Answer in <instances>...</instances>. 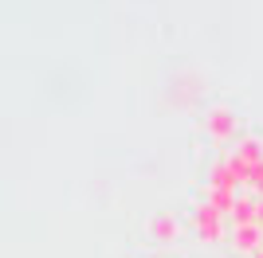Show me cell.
Wrapping results in <instances>:
<instances>
[{"mask_svg": "<svg viewBox=\"0 0 263 258\" xmlns=\"http://www.w3.org/2000/svg\"><path fill=\"white\" fill-rule=\"evenodd\" d=\"M224 219H228V215H220L209 200H200V204L193 207V231L200 235V243H220V239H224Z\"/></svg>", "mask_w": 263, "mask_h": 258, "instance_id": "cell-1", "label": "cell"}, {"mask_svg": "<svg viewBox=\"0 0 263 258\" xmlns=\"http://www.w3.org/2000/svg\"><path fill=\"white\" fill-rule=\"evenodd\" d=\"M204 129H209V137L216 141V145H224V141H232V133H236V114H232L228 106H212L209 114H204Z\"/></svg>", "mask_w": 263, "mask_h": 258, "instance_id": "cell-2", "label": "cell"}, {"mask_svg": "<svg viewBox=\"0 0 263 258\" xmlns=\"http://www.w3.org/2000/svg\"><path fill=\"white\" fill-rule=\"evenodd\" d=\"M232 247L240 254H259L263 250V227L252 223V227H232Z\"/></svg>", "mask_w": 263, "mask_h": 258, "instance_id": "cell-3", "label": "cell"}, {"mask_svg": "<svg viewBox=\"0 0 263 258\" xmlns=\"http://www.w3.org/2000/svg\"><path fill=\"white\" fill-rule=\"evenodd\" d=\"M232 161L243 164L248 172L259 168V164H263V145L255 137H240V141H236V149H232Z\"/></svg>", "mask_w": 263, "mask_h": 258, "instance_id": "cell-4", "label": "cell"}, {"mask_svg": "<svg viewBox=\"0 0 263 258\" xmlns=\"http://www.w3.org/2000/svg\"><path fill=\"white\" fill-rule=\"evenodd\" d=\"M228 219H232V227H252V223H259V200H252V196H236Z\"/></svg>", "mask_w": 263, "mask_h": 258, "instance_id": "cell-5", "label": "cell"}, {"mask_svg": "<svg viewBox=\"0 0 263 258\" xmlns=\"http://www.w3.org/2000/svg\"><path fill=\"white\" fill-rule=\"evenodd\" d=\"M149 235H154L157 243H173V239L181 235V223H177V219H173L169 211H161V215L154 219V223H149Z\"/></svg>", "mask_w": 263, "mask_h": 258, "instance_id": "cell-6", "label": "cell"}, {"mask_svg": "<svg viewBox=\"0 0 263 258\" xmlns=\"http://www.w3.org/2000/svg\"><path fill=\"white\" fill-rule=\"evenodd\" d=\"M248 184H252L255 192H259V200H263V164H259V168H252V172H248Z\"/></svg>", "mask_w": 263, "mask_h": 258, "instance_id": "cell-7", "label": "cell"}, {"mask_svg": "<svg viewBox=\"0 0 263 258\" xmlns=\"http://www.w3.org/2000/svg\"><path fill=\"white\" fill-rule=\"evenodd\" d=\"M259 227H263V200H259Z\"/></svg>", "mask_w": 263, "mask_h": 258, "instance_id": "cell-8", "label": "cell"}, {"mask_svg": "<svg viewBox=\"0 0 263 258\" xmlns=\"http://www.w3.org/2000/svg\"><path fill=\"white\" fill-rule=\"evenodd\" d=\"M252 258H263V250H259V254H252Z\"/></svg>", "mask_w": 263, "mask_h": 258, "instance_id": "cell-9", "label": "cell"}]
</instances>
